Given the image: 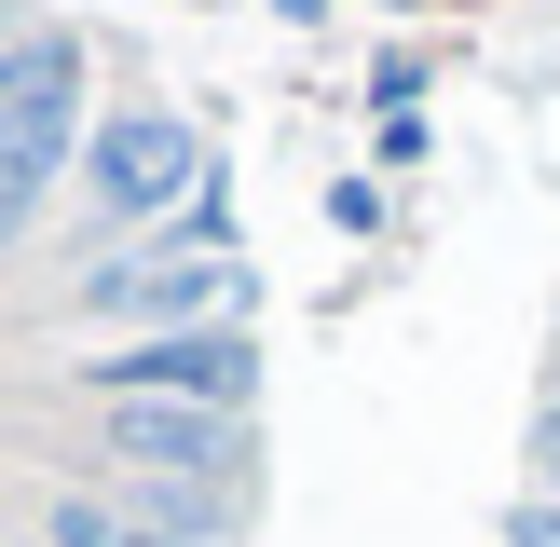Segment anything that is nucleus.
<instances>
[{
    "label": "nucleus",
    "mask_w": 560,
    "mask_h": 547,
    "mask_svg": "<svg viewBox=\"0 0 560 547\" xmlns=\"http://www.w3.org/2000/svg\"><path fill=\"white\" fill-rule=\"evenodd\" d=\"M109 452L164 492H246V410H109Z\"/></svg>",
    "instance_id": "obj_5"
},
{
    "label": "nucleus",
    "mask_w": 560,
    "mask_h": 547,
    "mask_svg": "<svg viewBox=\"0 0 560 547\" xmlns=\"http://www.w3.org/2000/svg\"><path fill=\"white\" fill-rule=\"evenodd\" d=\"M96 383H109L124 410H246L260 342H246V328H151V342H109Z\"/></svg>",
    "instance_id": "obj_4"
},
{
    "label": "nucleus",
    "mask_w": 560,
    "mask_h": 547,
    "mask_svg": "<svg viewBox=\"0 0 560 547\" xmlns=\"http://www.w3.org/2000/svg\"><path fill=\"white\" fill-rule=\"evenodd\" d=\"M82 233H96V260L109 246H151V233H178V206L206 191V137L178 124V109H96V137H82Z\"/></svg>",
    "instance_id": "obj_2"
},
{
    "label": "nucleus",
    "mask_w": 560,
    "mask_h": 547,
    "mask_svg": "<svg viewBox=\"0 0 560 547\" xmlns=\"http://www.w3.org/2000/svg\"><path fill=\"white\" fill-rule=\"evenodd\" d=\"M82 315L96 328H233V301H246V260H219V246H178V233H151V246H109V260H82Z\"/></svg>",
    "instance_id": "obj_3"
},
{
    "label": "nucleus",
    "mask_w": 560,
    "mask_h": 547,
    "mask_svg": "<svg viewBox=\"0 0 560 547\" xmlns=\"http://www.w3.org/2000/svg\"><path fill=\"white\" fill-rule=\"evenodd\" d=\"M82 137H96L82 42L69 27H14V55H0V246L82 178Z\"/></svg>",
    "instance_id": "obj_1"
},
{
    "label": "nucleus",
    "mask_w": 560,
    "mask_h": 547,
    "mask_svg": "<svg viewBox=\"0 0 560 547\" xmlns=\"http://www.w3.org/2000/svg\"><path fill=\"white\" fill-rule=\"evenodd\" d=\"M0 55H14V14H0Z\"/></svg>",
    "instance_id": "obj_8"
},
{
    "label": "nucleus",
    "mask_w": 560,
    "mask_h": 547,
    "mask_svg": "<svg viewBox=\"0 0 560 547\" xmlns=\"http://www.w3.org/2000/svg\"><path fill=\"white\" fill-rule=\"evenodd\" d=\"M520 547H560V492H547V507H520Z\"/></svg>",
    "instance_id": "obj_7"
},
{
    "label": "nucleus",
    "mask_w": 560,
    "mask_h": 547,
    "mask_svg": "<svg viewBox=\"0 0 560 547\" xmlns=\"http://www.w3.org/2000/svg\"><path fill=\"white\" fill-rule=\"evenodd\" d=\"M42 547H206V534H178V520H137V507H55V520H42Z\"/></svg>",
    "instance_id": "obj_6"
}]
</instances>
